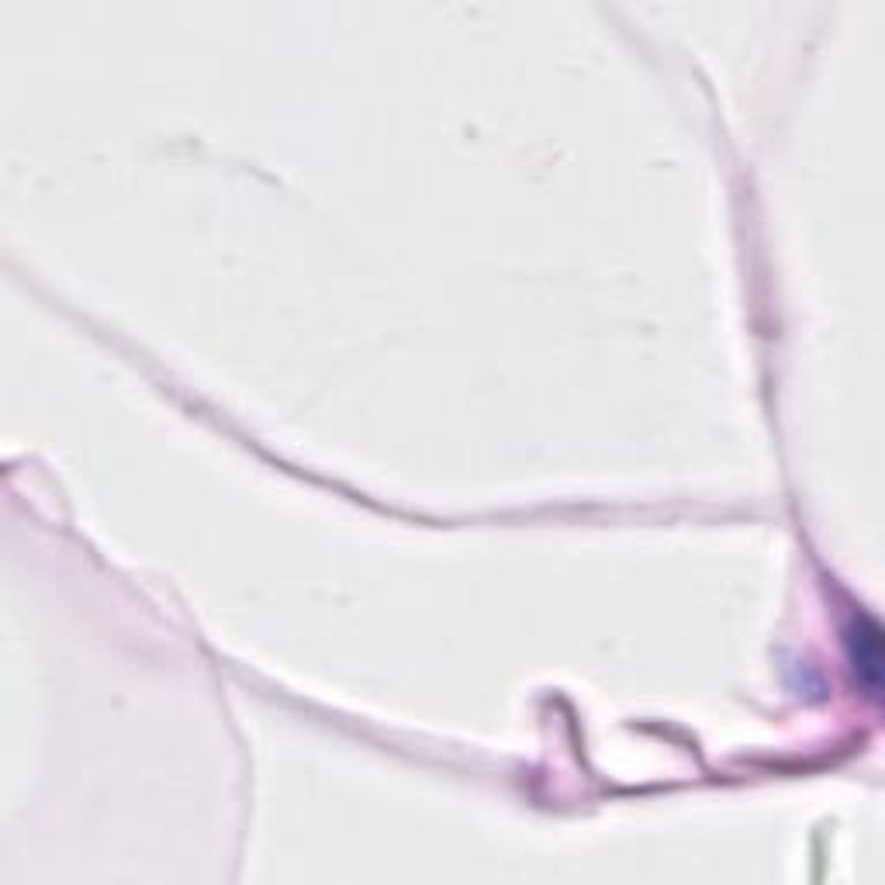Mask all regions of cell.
<instances>
[{
    "instance_id": "cell-1",
    "label": "cell",
    "mask_w": 885,
    "mask_h": 885,
    "mask_svg": "<svg viewBox=\"0 0 885 885\" xmlns=\"http://www.w3.org/2000/svg\"><path fill=\"white\" fill-rule=\"evenodd\" d=\"M854 668L862 671L865 685L872 692H878V681H882V640H878V630L875 622H858V630H854Z\"/></svg>"
}]
</instances>
